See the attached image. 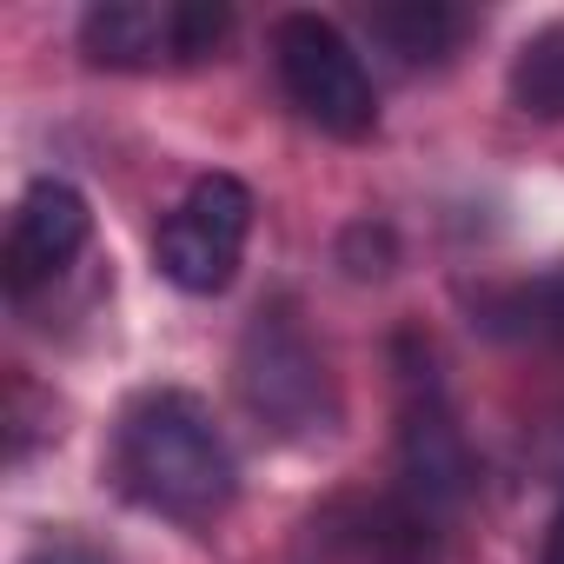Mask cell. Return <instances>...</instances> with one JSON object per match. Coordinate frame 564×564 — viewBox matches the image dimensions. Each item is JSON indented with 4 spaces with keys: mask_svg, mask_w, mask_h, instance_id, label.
I'll return each instance as SVG.
<instances>
[{
    "mask_svg": "<svg viewBox=\"0 0 564 564\" xmlns=\"http://www.w3.org/2000/svg\"><path fill=\"white\" fill-rule=\"evenodd\" d=\"M113 471L147 511L180 518V524H213L239 491V465L226 452V432L213 425V412L193 392H173V386L140 392L120 412Z\"/></svg>",
    "mask_w": 564,
    "mask_h": 564,
    "instance_id": "1",
    "label": "cell"
},
{
    "mask_svg": "<svg viewBox=\"0 0 564 564\" xmlns=\"http://www.w3.org/2000/svg\"><path fill=\"white\" fill-rule=\"evenodd\" d=\"M232 379H239V405L272 438H319L339 419L333 372H326V359H319V346H313L293 300H265L246 319Z\"/></svg>",
    "mask_w": 564,
    "mask_h": 564,
    "instance_id": "2",
    "label": "cell"
},
{
    "mask_svg": "<svg viewBox=\"0 0 564 564\" xmlns=\"http://www.w3.org/2000/svg\"><path fill=\"white\" fill-rule=\"evenodd\" d=\"M272 67H279V87L286 100L333 140H366L379 127V94H372V74L359 61V47L319 21V14H286L272 28Z\"/></svg>",
    "mask_w": 564,
    "mask_h": 564,
    "instance_id": "3",
    "label": "cell"
},
{
    "mask_svg": "<svg viewBox=\"0 0 564 564\" xmlns=\"http://www.w3.org/2000/svg\"><path fill=\"white\" fill-rule=\"evenodd\" d=\"M232 34L219 0H100L80 14V47L94 67L153 74V67H199Z\"/></svg>",
    "mask_w": 564,
    "mask_h": 564,
    "instance_id": "4",
    "label": "cell"
},
{
    "mask_svg": "<svg viewBox=\"0 0 564 564\" xmlns=\"http://www.w3.org/2000/svg\"><path fill=\"white\" fill-rule=\"evenodd\" d=\"M293 564H438V538L405 491H339L300 518Z\"/></svg>",
    "mask_w": 564,
    "mask_h": 564,
    "instance_id": "5",
    "label": "cell"
},
{
    "mask_svg": "<svg viewBox=\"0 0 564 564\" xmlns=\"http://www.w3.org/2000/svg\"><path fill=\"white\" fill-rule=\"evenodd\" d=\"M246 232H252V193H246V180L206 173V180H193V193L166 213L153 252H160V272L173 279L180 293L206 300V293H226V286H232L239 252H246Z\"/></svg>",
    "mask_w": 564,
    "mask_h": 564,
    "instance_id": "6",
    "label": "cell"
},
{
    "mask_svg": "<svg viewBox=\"0 0 564 564\" xmlns=\"http://www.w3.org/2000/svg\"><path fill=\"white\" fill-rule=\"evenodd\" d=\"M399 478H405V498L425 511V518H445L458 511L471 491H478V458L438 392V379H412L405 386V425H399Z\"/></svg>",
    "mask_w": 564,
    "mask_h": 564,
    "instance_id": "7",
    "label": "cell"
},
{
    "mask_svg": "<svg viewBox=\"0 0 564 564\" xmlns=\"http://www.w3.org/2000/svg\"><path fill=\"white\" fill-rule=\"evenodd\" d=\"M94 232V213L87 199L67 186V180H34L14 206V226H8V252H0V265H8V293L28 300L34 286H47V279H61L80 246Z\"/></svg>",
    "mask_w": 564,
    "mask_h": 564,
    "instance_id": "8",
    "label": "cell"
},
{
    "mask_svg": "<svg viewBox=\"0 0 564 564\" xmlns=\"http://www.w3.org/2000/svg\"><path fill=\"white\" fill-rule=\"evenodd\" d=\"M471 14L465 8H445V0H392V8H366V34L379 54H392L405 74L419 67H445L465 41Z\"/></svg>",
    "mask_w": 564,
    "mask_h": 564,
    "instance_id": "9",
    "label": "cell"
},
{
    "mask_svg": "<svg viewBox=\"0 0 564 564\" xmlns=\"http://www.w3.org/2000/svg\"><path fill=\"white\" fill-rule=\"evenodd\" d=\"M478 326L498 339H531V346H564V265L538 272L524 286H505L478 300Z\"/></svg>",
    "mask_w": 564,
    "mask_h": 564,
    "instance_id": "10",
    "label": "cell"
},
{
    "mask_svg": "<svg viewBox=\"0 0 564 564\" xmlns=\"http://www.w3.org/2000/svg\"><path fill=\"white\" fill-rule=\"evenodd\" d=\"M511 100L531 120H564V21L538 28L511 61Z\"/></svg>",
    "mask_w": 564,
    "mask_h": 564,
    "instance_id": "11",
    "label": "cell"
},
{
    "mask_svg": "<svg viewBox=\"0 0 564 564\" xmlns=\"http://www.w3.org/2000/svg\"><path fill=\"white\" fill-rule=\"evenodd\" d=\"M339 259H346L352 279H379L386 259H392V232H386V226H352L346 246H339Z\"/></svg>",
    "mask_w": 564,
    "mask_h": 564,
    "instance_id": "12",
    "label": "cell"
},
{
    "mask_svg": "<svg viewBox=\"0 0 564 564\" xmlns=\"http://www.w3.org/2000/svg\"><path fill=\"white\" fill-rule=\"evenodd\" d=\"M21 564H113L100 544H87V538H41Z\"/></svg>",
    "mask_w": 564,
    "mask_h": 564,
    "instance_id": "13",
    "label": "cell"
},
{
    "mask_svg": "<svg viewBox=\"0 0 564 564\" xmlns=\"http://www.w3.org/2000/svg\"><path fill=\"white\" fill-rule=\"evenodd\" d=\"M538 564H564V505H557V518H551V531H544V551H538Z\"/></svg>",
    "mask_w": 564,
    "mask_h": 564,
    "instance_id": "14",
    "label": "cell"
}]
</instances>
